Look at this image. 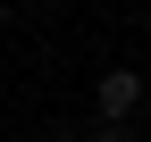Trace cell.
I'll return each mask as SVG.
<instances>
[{
  "mask_svg": "<svg viewBox=\"0 0 151 142\" xmlns=\"http://www.w3.org/2000/svg\"><path fill=\"white\" fill-rule=\"evenodd\" d=\"M92 109H101V126H134V109H143V75H134V67H109V75L92 84Z\"/></svg>",
  "mask_w": 151,
  "mask_h": 142,
  "instance_id": "cell-1",
  "label": "cell"
},
{
  "mask_svg": "<svg viewBox=\"0 0 151 142\" xmlns=\"http://www.w3.org/2000/svg\"><path fill=\"white\" fill-rule=\"evenodd\" d=\"M92 142H134V126H92Z\"/></svg>",
  "mask_w": 151,
  "mask_h": 142,
  "instance_id": "cell-2",
  "label": "cell"
},
{
  "mask_svg": "<svg viewBox=\"0 0 151 142\" xmlns=\"http://www.w3.org/2000/svg\"><path fill=\"white\" fill-rule=\"evenodd\" d=\"M0 25H9V0H0Z\"/></svg>",
  "mask_w": 151,
  "mask_h": 142,
  "instance_id": "cell-3",
  "label": "cell"
}]
</instances>
